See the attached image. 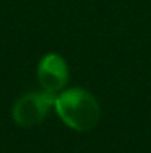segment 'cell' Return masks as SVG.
Masks as SVG:
<instances>
[{"label": "cell", "instance_id": "1", "mask_svg": "<svg viewBox=\"0 0 151 153\" xmlns=\"http://www.w3.org/2000/svg\"><path fill=\"white\" fill-rule=\"evenodd\" d=\"M55 107L64 123L76 131H89L99 120V105L92 94L80 88H71L55 98Z\"/></svg>", "mask_w": 151, "mask_h": 153}, {"label": "cell", "instance_id": "2", "mask_svg": "<svg viewBox=\"0 0 151 153\" xmlns=\"http://www.w3.org/2000/svg\"><path fill=\"white\" fill-rule=\"evenodd\" d=\"M55 94L48 91L25 94L13 104L12 117L19 126H34L48 116L50 107L55 105Z\"/></svg>", "mask_w": 151, "mask_h": 153}, {"label": "cell", "instance_id": "3", "mask_svg": "<svg viewBox=\"0 0 151 153\" xmlns=\"http://www.w3.org/2000/svg\"><path fill=\"white\" fill-rule=\"evenodd\" d=\"M37 76L45 91L52 94L61 91L68 80V67L65 59L58 53L45 55L39 62Z\"/></svg>", "mask_w": 151, "mask_h": 153}]
</instances>
